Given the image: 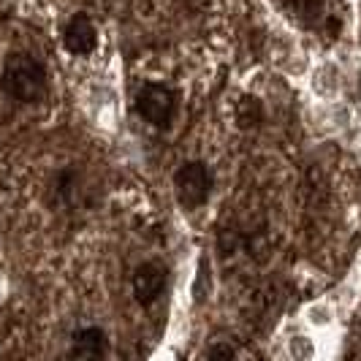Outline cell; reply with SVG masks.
<instances>
[{"label":"cell","instance_id":"cell-9","mask_svg":"<svg viewBox=\"0 0 361 361\" xmlns=\"http://www.w3.org/2000/svg\"><path fill=\"white\" fill-rule=\"evenodd\" d=\"M290 8L302 22H310V25L324 22L326 17V0H290Z\"/></svg>","mask_w":361,"mask_h":361},{"label":"cell","instance_id":"cell-5","mask_svg":"<svg viewBox=\"0 0 361 361\" xmlns=\"http://www.w3.org/2000/svg\"><path fill=\"white\" fill-rule=\"evenodd\" d=\"M63 44L71 54L85 57V54L95 52V47H98V27L92 25L87 14H76L63 30Z\"/></svg>","mask_w":361,"mask_h":361},{"label":"cell","instance_id":"cell-6","mask_svg":"<svg viewBox=\"0 0 361 361\" xmlns=\"http://www.w3.org/2000/svg\"><path fill=\"white\" fill-rule=\"evenodd\" d=\"M106 350H109V340L98 326L79 329L73 334L71 356H76V359H101V356H106Z\"/></svg>","mask_w":361,"mask_h":361},{"label":"cell","instance_id":"cell-7","mask_svg":"<svg viewBox=\"0 0 361 361\" xmlns=\"http://www.w3.org/2000/svg\"><path fill=\"white\" fill-rule=\"evenodd\" d=\"M234 120L242 130H253L264 123V104L255 95H242L234 106Z\"/></svg>","mask_w":361,"mask_h":361},{"label":"cell","instance_id":"cell-4","mask_svg":"<svg viewBox=\"0 0 361 361\" xmlns=\"http://www.w3.org/2000/svg\"><path fill=\"white\" fill-rule=\"evenodd\" d=\"M130 286H133L136 302L149 307V305H155V302L161 299L163 288H166V269H163L161 264H155V261L139 264L136 271H133Z\"/></svg>","mask_w":361,"mask_h":361},{"label":"cell","instance_id":"cell-10","mask_svg":"<svg viewBox=\"0 0 361 361\" xmlns=\"http://www.w3.org/2000/svg\"><path fill=\"white\" fill-rule=\"evenodd\" d=\"M204 356H209V359H234V356H239V350H236L234 345L215 343L204 350Z\"/></svg>","mask_w":361,"mask_h":361},{"label":"cell","instance_id":"cell-3","mask_svg":"<svg viewBox=\"0 0 361 361\" xmlns=\"http://www.w3.org/2000/svg\"><path fill=\"white\" fill-rule=\"evenodd\" d=\"M136 111L152 128H166L177 114V92L166 85H145L136 92Z\"/></svg>","mask_w":361,"mask_h":361},{"label":"cell","instance_id":"cell-1","mask_svg":"<svg viewBox=\"0 0 361 361\" xmlns=\"http://www.w3.org/2000/svg\"><path fill=\"white\" fill-rule=\"evenodd\" d=\"M3 92L19 104H36L47 92V68L30 54H11L0 76Z\"/></svg>","mask_w":361,"mask_h":361},{"label":"cell","instance_id":"cell-8","mask_svg":"<svg viewBox=\"0 0 361 361\" xmlns=\"http://www.w3.org/2000/svg\"><path fill=\"white\" fill-rule=\"evenodd\" d=\"M54 199L63 201V204H73L76 196H79V174L73 171V169H66V171H60L57 177H54Z\"/></svg>","mask_w":361,"mask_h":361},{"label":"cell","instance_id":"cell-2","mask_svg":"<svg viewBox=\"0 0 361 361\" xmlns=\"http://www.w3.org/2000/svg\"><path fill=\"white\" fill-rule=\"evenodd\" d=\"M212 190V177L207 171V166L199 161H190L180 166V171L174 174V193L182 209H199L209 199Z\"/></svg>","mask_w":361,"mask_h":361}]
</instances>
